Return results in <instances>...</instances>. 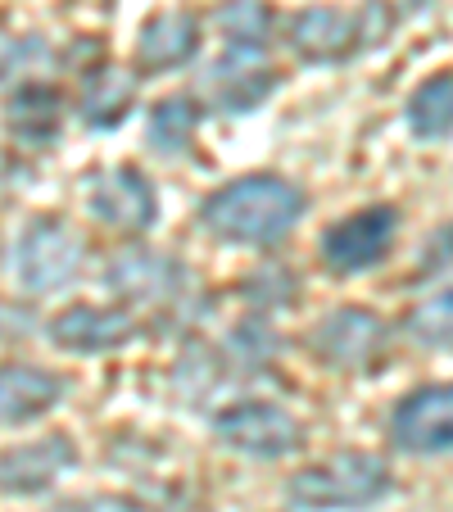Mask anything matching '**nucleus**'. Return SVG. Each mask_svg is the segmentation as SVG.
<instances>
[{"label":"nucleus","mask_w":453,"mask_h":512,"mask_svg":"<svg viewBox=\"0 0 453 512\" xmlns=\"http://www.w3.org/2000/svg\"><path fill=\"white\" fill-rule=\"evenodd\" d=\"M299 213H304L299 186L272 173H250L218 186L200 204V223L227 245H277L295 232Z\"/></svg>","instance_id":"nucleus-1"},{"label":"nucleus","mask_w":453,"mask_h":512,"mask_svg":"<svg viewBox=\"0 0 453 512\" xmlns=\"http://www.w3.org/2000/svg\"><path fill=\"white\" fill-rule=\"evenodd\" d=\"M390 440L404 454H449L453 449V381L422 386L399 399L390 417Z\"/></svg>","instance_id":"nucleus-7"},{"label":"nucleus","mask_w":453,"mask_h":512,"mask_svg":"<svg viewBox=\"0 0 453 512\" xmlns=\"http://www.w3.org/2000/svg\"><path fill=\"white\" fill-rule=\"evenodd\" d=\"M195 127H200V105L191 96H168L150 109L145 136H150V145L159 155H182V150H191Z\"/></svg>","instance_id":"nucleus-19"},{"label":"nucleus","mask_w":453,"mask_h":512,"mask_svg":"<svg viewBox=\"0 0 453 512\" xmlns=\"http://www.w3.org/2000/svg\"><path fill=\"white\" fill-rule=\"evenodd\" d=\"M195 50H200V19L191 10H164L136 37V64L145 73H168V68H182Z\"/></svg>","instance_id":"nucleus-15"},{"label":"nucleus","mask_w":453,"mask_h":512,"mask_svg":"<svg viewBox=\"0 0 453 512\" xmlns=\"http://www.w3.org/2000/svg\"><path fill=\"white\" fill-rule=\"evenodd\" d=\"M218 28H222V37H227V50L263 55L272 19H268V10H263L259 0H232V5H222L218 10Z\"/></svg>","instance_id":"nucleus-20"},{"label":"nucleus","mask_w":453,"mask_h":512,"mask_svg":"<svg viewBox=\"0 0 453 512\" xmlns=\"http://www.w3.org/2000/svg\"><path fill=\"white\" fill-rule=\"evenodd\" d=\"M19 59H23V41L14 37V32L0 28V78H5V73H10V68L19 64Z\"/></svg>","instance_id":"nucleus-25"},{"label":"nucleus","mask_w":453,"mask_h":512,"mask_svg":"<svg viewBox=\"0 0 453 512\" xmlns=\"http://www.w3.org/2000/svg\"><path fill=\"white\" fill-rule=\"evenodd\" d=\"M390 28H395V14L386 0H363L354 14L318 5V10H299L286 23V41L309 64H340V59H354L372 50L376 41H386Z\"/></svg>","instance_id":"nucleus-3"},{"label":"nucleus","mask_w":453,"mask_h":512,"mask_svg":"<svg viewBox=\"0 0 453 512\" xmlns=\"http://www.w3.org/2000/svg\"><path fill=\"white\" fill-rule=\"evenodd\" d=\"M136 105V78L118 64H100L82 78V123L109 132L127 118V109Z\"/></svg>","instance_id":"nucleus-16"},{"label":"nucleus","mask_w":453,"mask_h":512,"mask_svg":"<svg viewBox=\"0 0 453 512\" xmlns=\"http://www.w3.org/2000/svg\"><path fill=\"white\" fill-rule=\"evenodd\" d=\"M213 431H218L222 445L245 454V458H286L304 445L299 422L281 404H268V399L232 404L227 413L213 417Z\"/></svg>","instance_id":"nucleus-6"},{"label":"nucleus","mask_w":453,"mask_h":512,"mask_svg":"<svg viewBox=\"0 0 453 512\" xmlns=\"http://www.w3.org/2000/svg\"><path fill=\"white\" fill-rule=\"evenodd\" d=\"M68 395V381L32 363H0V426H23L46 417Z\"/></svg>","instance_id":"nucleus-14"},{"label":"nucleus","mask_w":453,"mask_h":512,"mask_svg":"<svg viewBox=\"0 0 453 512\" xmlns=\"http://www.w3.org/2000/svg\"><path fill=\"white\" fill-rule=\"evenodd\" d=\"M277 91V68L263 64V55L227 50L209 68V100L218 114H250Z\"/></svg>","instance_id":"nucleus-11"},{"label":"nucleus","mask_w":453,"mask_h":512,"mask_svg":"<svg viewBox=\"0 0 453 512\" xmlns=\"http://www.w3.org/2000/svg\"><path fill=\"white\" fill-rule=\"evenodd\" d=\"M87 204L96 213L100 223L118 227V232H145L155 223L159 213V200H155V186L141 168L132 164H118V168H105V173H91L87 177Z\"/></svg>","instance_id":"nucleus-8"},{"label":"nucleus","mask_w":453,"mask_h":512,"mask_svg":"<svg viewBox=\"0 0 453 512\" xmlns=\"http://www.w3.org/2000/svg\"><path fill=\"white\" fill-rule=\"evenodd\" d=\"M404 331L417 345H453V286L435 290L404 318Z\"/></svg>","instance_id":"nucleus-21"},{"label":"nucleus","mask_w":453,"mask_h":512,"mask_svg":"<svg viewBox=\"0 0 453 512\" xmlns=\"http://www.w3.org/2000/svg\"><path fill=\"white\" fill-rule=\"evenodd\" d=\"M381 345H386V322L367 309H336L313 331V354H318L327 368H340V372L367 368Z\"/></svg>","instance_id":"nucleus-9"},{"label":"nucleus","mask_w":453,"mask_h":512,"mask_svg":"<svg viewBox=\"0 0 453 512\" xmlns=\"http://www.w3.org/2000/svg\"><path fill=\"white\" fill-rule=\"evenodd\" d=\"M82 259H87V245L64 218H32L28 232L19 236V250H14V272H19L23 290L46 295V290L73 286Z\"/></svg>","instance_id":"nucleus-4"},{"label":"nucleus","mask_w":453,"mask_h":512,"mask_svg":"<svg viewBox=\"0 0 453 512\" xmlns=\"http://www.w3.org/2000/svg\"><path fill=\"white\" fill-rule=\"evenodd\" d=\"M5 114H10L14 136H23V141H50V136H59V91L28 82V87H19V96L10 100Z\"/></svg>","instance_id":"nucleus-18"},{"label":"nucleus","mask_w":453,"mask_h":512,"mask_svg":"<svg viewBox=\"0 0 453 512\" xmlns=\"http://www.w3.org/2000/svg\"><path fill=\"white\" fill-rule=\"evenodd\" d=\"M390 485L395 481H390V467L381 458L345 449V454L299 467L286 485V499L299 512H358L386 499Z\"/></svg>","instance_id":"nucleus-2"},{"label":"nucleus","mask_w":453,"mask_h":512,"mask_svg":"<svg viewBox=\"0 0 453 512\" xmlns=\"http://www.w3.org/2000/svg\"><path fill=\"white\" fill-rule=\"evenodd\" d=\"M136 336V318L127 309H96V304H73L59 318H50V340L73 354H105Z\"/></svg>","instance_id":"nucleus-13"},{"label":"nucleus","mask_w":453,"mask_h":512,"mask_svg":"<svg viewBox=\"0 0 453 512\" xmlns=\"http://www.w3.org/2000/svg\"><path fill=\"white\" fill-rule=\"evenodd\" d=\"M50 512H145V508L136 499H127V494H78V499L55 503Z\"/></svg>","instance_id":"nucleus-24"},{"label":"nucleus","mask_w":453,"mask_h":512,"mask_svg":"<svg viewBox=\"0 0 453 512\" xmlns=\"http://www.w3.org/2000/svg\"><path fill=\"white\" fill-rule=\"evenodd\" d=\"M109 286L136 304H173L186 286V268L173 254L155 250H123L109 263Z\"/></svg>","instance_id":"nucleus-12"},{"label":"nucleus","mask_w":453,"mask_h":512,"mask_svg":"<svg viewBox=\"0 0 453 512\" xmlns=\"http://www.w3.org/2000/svg\"><path fill=\"white\" fill-rule=\"evenodd\" d=\"M395 236H399V209L395 204H367V209L349 213L340 223H331L322 232V263L327 272L336 277H354V272H367L376 263L386 259L395 250Z\"/></svg>","instance_id":"nucleus-5"},{"label":"nucleus","mask_w":453,"mask_h":512,"mask_svg":"<svg viewBox=\"0 0 453 512\" xmlns=\"http://www.w3.org/2000/svg\"><path fill=\"white\" fill-rule=\"evenodd\" d=\"M245 290H250V300L259 304V309H286L290 295H295V281H290L286 268H277V263H263V268L254 272L250 281H245Z\"/></svg>","instance_id":"nucleus-22"},{"label":"nucleus","mask_w":453,"mask_h":512,"mask_svg":"<svg viewBox=\"0 0 453 512\" xmlns=\"http://www.w3.org/2000/svg\"><path fill=\"white\" fill-rule=\"evenodd\" d=\"M78 463L68 435H41L28 445L0 449V494H41Z\"/></svg>","instance_id":"nucleus-10"},{"label":"nucleus","mask_w":453,"mask_h":512,"mask_svg":"<svg viewBox=\"0 0 453 512\" xmlns=\"http://www.w3.org/2000/svg\"><path fill=\"white\" fill-rule=\"evenodd\" d=\"M227 349L236 354V363L259 368V363H268V358L277 354V336H268V331H259V327H236V336Z\"/></svg>","instance_id":"nucleus-23"},{"label":"nucleus","mask_w":453,"mask_h":512,"mask_svg":"<svg viewBox=\"0 0 453 512\" xmlns=\"http://www.w3.org/2000/svg\"><path fill=\"white\" fill-rule=\"evenodd\" d=\"M408 127L417 141H444L453 136V73H435L408 100Z\"/></svg>","instance_id":"nucleus-17"}]
</instances>
